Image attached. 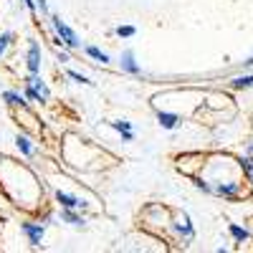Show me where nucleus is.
Wrapping results in <instances>:
<instances>
[{"instance_id": "9d476101", "label": "nucleus", "mask_w": 253, "mask_h": 253, "mask_svg": "<svg viewBox=\"0 0 253 253\" xmlns=\"http://www.w3.org/2000/svg\"><path fill=\"white\" fill-rule=\"evenodd\" d=\"M119 33H122V36H132V33H134V28H119Z\"/></svg>"}, {"instance_id": "1a4fd4ad", "label": "nucleus", "mask_w": 253, "mask_h": 253, "mask_svg": "<svg viewBox=\"0 0 253 253\" xmlns=\"http://www.w3.org/2000/svg\"><path fill=\"white\" fill-rule=\"evenodd\" d=\"M165 126H175V117H162Z\"/></svg>"}, {"instance_id": "39448f33", "label": "nucleus", "mask_w": 253, "mask_h": 253, "mask_svg": "<svg viewBox=\"0 0 253 253\" xmlns=\"http://www.w3.org/2000/svg\"><path fill=\"white\" fill-rule=\"evenodd\" d=\"M236 89H246V86H253V76H243V79H238L236 84H233Z\"/></svg>"}, {"instance_id": "6e6552de", "label": "nucleus", "mask_w": 253, "mask_h": 253, "mask_svg": "<svg viewBox=\"0 0 253 253\" xmlns=\"http://www.w3.org/2000/svg\"><path fill=\"white\" fill-rule=\"evenodd\" d=\"M86 53H89V56H94V58H99V61H107V56H104L99 48H86Z\"/></svg>"}, {"instance_id": "20e7f679", "label": "nucleus", "mask_w": 253, "mask_h": 253, "mask_svg": "<svg viewBox=\"0 0 253 253\" xmlns=\"http://www.w3.org/2000/svg\"><path fill=\"white\" fill-rule=\"evenodd\" d=\"M28 66H31V71H38V48L36 46H31V61H28Z\"/></svg>"}, {"instance_id": "7ed1b4c3", "label": "nucleus", "mask_w": 253, "mask_h": 253, "mask_svg": "<svg viewBox=\"0 0 253 253\" xmlns=\"http://www.w3.org/2000/svg\"><path fill=\"white\" fill-rule=\"evenodd\" d=\"M58 200L66 205V208H76L79 203H76V198H71V195H66V193H58Z\"/></svg>"}, {"instance_id": "f257e3e1", "label": "nucleus", "mask_w": 253, "mask_h": 253, "mask_svg": "<svg viewBox=\"0 0 253 253\" xmlns=\"http://www.w3.org/2000/svg\"><path fill=\"white\" fill-rule=\"evenodd\" d=\"M53 26H56V31H58V36H61L63 41H66V43H69V46H76V43H79V38H76V33H74V31H71L69 26H63V23H61V20H58V18H53Z\"/></svg>"}, {"instance_id": "f03ea898", "label": "nucleus", "mask_w": 253, "mask_h": 253, "mask_svg": "<svg viewBox=\"0 0 253 253\" xmlns=\"http://www.w3.org/2000/svg\"><path fill=\"white\" fill-rule=\"evenodd\" d=\"M26 233L31 236V241H33V243H38V241H41V236H43V228H36V225H26Z\"/></svg>"}, {"instance_id": "9b49d317", "label": "nucleus", "mask_w": 253, "mask_h": 253, "mask_svg": "<svg viewBox=\"0 0 253 253\" xmlns=\"http://www.w3.org/2000/svg\"><path fill=\"white\" fill-rule=\"evenodd\" d=\"M248 157H253V142L248 144Z\"/></svg>"}, {"instance_id": "423d86ee", "label": "nucleus", "mask_w": 253, "mask_h": 253, "mask_svg": "<svg viewBox=\"0 0 253 253\" xmlns=\"http://www.w3.org/2000/svg\"><path fill=\"white\" fill-rule=\"evenodd\" d=\"M243 167H246V172H248V180L253 182V157H246L243 160Z\"/></svg>"}, {"instance_id": "0eeeda50", "label": "nucleus", "mask_w": 253, "mask_h": 253, "mask_svg": "<svg viewBox=\"0 0 253 253\" xmlns=\"http://www.w3.org/2000/svg\"><path fill=\"white\" fill-rule=\"evenodd\" d=\"M230 233H233L236 238H241V241H243V238L248 236V233H246V230H243V228H238V225H233V228H230Z\"/></svg>"}]
</instances>
